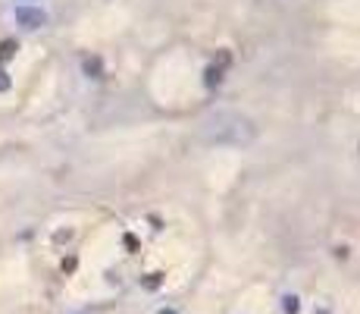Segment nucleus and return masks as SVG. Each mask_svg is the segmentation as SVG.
I'll return each mask as SVG.
<instances>
[{"label": "nucleus", "mask_w": 360, "mask_h": 314, "mask_svg": "<svg viewBox=\"0 0 360 314\" xmlns=\"http://www.w3.org/2000/svg\"><path fill=\"white\" fill-rule=\"evenodd\" d=\"M201 139L216 148H247L257 141V126L251 116L235 110H219L201 123Z\"/></svg>", "instance_id": "obj_1"}, {"label": "nucleus", "mask_w": 360, "mask_h": 314, "mask_svg": "<svg viewBox=\"0 0 360 314\" xmlns=\"http://www.w3.org/2000/svg\"><path fill=\"white\" fill-rule=\"evenodd\" d=\"M16 22H19L22 29H41V25L47 22V13L41 10V6H19V10H16Z\"/></svg>", "instance_id": "obj_2"}, {"label": "nucleus", "mask_w": 360, "mask_h": 314, "mask_svg": "<svg viewBox=\"0 0 360 314\" xmlns=\"http://www.w3.org/2000/svg\"><path fill=\"white\" fill-rule=\"evenodd\" d=\"M13 54H16V41L10 38V41H3V44H0V60H10Z\"/></svg>", "instance_id": "obj_3"}, {"label": "nucleus", "mask_w": 360, "mask_h": 314, "mask_svg": "<svg viewBox=\"0 0 360 314\" xmlns=\"http://www.w3.org/2000/svg\"><path fill=\"white\" fill-rule=\"evenodd\" d=\"M85 72H88L91 79H100V63L97 60H85Z\"/></svg>", "instance_id": "obj_4"}, {"label": "nucleus", "mask_w": 360, "mask_h": 314, "mask_svg": "<svg viewBox=\"0 0 360 314\" xmlns=\"http://www.w3.org/2000/svg\"><path fill=\"white\" fill-rule=\"evenodd\" d=\"M285 314H298V295H285Z\"/></svg>", "instance_id": "obj_5"}, {"label": "nucleus", "mask_w": 360, "mask_h": 314, "mask_svg": "<svg viewBox=\"0 0 360 314\" xmlns=\"http://www.w3.org/2000/svg\"><path fill=\"white\" fill-rule=\"evenodd\" d=\"M6 88H10V75L0 70V91H6Z\"/></svg>", "instance_id": "obj_6"}, {"label": "nucleus", "mask_w": 360, "mask_h": 314, "mask_svg": "<svg viewBox=\"0 0 360 314\" xmlns=\"http://www.w3.org/2000/svg\"><path fill=\"white\" fill-rule=\"evenodd\" d=\"M160 314H176V311L173 308H160Z\"/></svg>", "instance_id": "obj_7"}]
</instances>
